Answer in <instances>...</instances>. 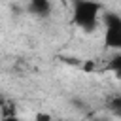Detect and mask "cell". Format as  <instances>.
I'll use <instances>...</instances> for the list:
<instances>
[{"mask_svg":"<svg viewBox=\"0 0 121 121\" xmlns=\"http://www.w3.org/2000/svg\"><path fill=\"white\" fill-rule=\"evenodd\" d=\"M100 17H102V6L98 2H95V0H76L74 2L72 21L85 34H93L98 28Z\"/></svg>","mask_w":121,"mask_h":121,"instance_id":"6da1fadb","label":"cell"},{"mask_svg":"<svg viewBox=\"0 0 121 121\" xmlns=\"http://www.w3.org/2000/svg\"><path fill=\"white\" fill-rule=\"evenodd\" d=\"M104 25V45L110 51H121V15L113 11L102 13Z\"/></svg>","mask_w":121,"mask_h":121,"instance_id":"7a4b0ae2","label":"cell"},{"mask_svg":"<svg viewBox=\"0 0 121 121\" xmlns=\"http://www.w3.org/2000/svg\"><path fill=\"white\" fill-rule=\"evenodd\" d=\"M53 11V4L51 0H28L26 2V13L34 15L38 19H45L49 17Z\"/></svg>","mask_w":121,"mask_h":121,"instance_id":"3957f363","label":"cell"},{"mask_svg":"<svg viewBox=\"0 0 121 121\" xmlns=\"http://www.w3.org/2000/svg\"><path fill=\"white\" fill-rule=\"evenodd\" d=\"M106 70L115 76V79H121V51H115L110 60L106 62Z\"/></svg>","mask_w":121,"mask_h":121,"instance_id":"277c9868","label":"cell"},{"mask_svg":"<svg viewBox=\"0 0 121 121\" xmlns=\"http://www.w3.org/2000/svg\"><path fill=\"white\" fill-rule=\"evenodd\" d=\"M0 121H25V119L19 117V115H15V113H4L0 117Z\"/></svg>","mask_w":121,"mask_h":121,"instance_id":"5b68a950","label":"cell"},{"mask_svg":"<svg viewBox=\"0 0 121 121\" xmlns=\"http://www.w3.org/2000/svg\"><path fill=\"white\" fill-rule=\"evenodd\" d=\"M34 121H51V113H45V112H40V113H36V117H34Z\"/></svg>","mask_w":121,"mask_h":121,"instance_id":"8992f818","label":"cell"},{"mask_svg":"<svg viewBox=\"0 0 121 121\" xmlns=\"http://www.w3.org/2000/svg\"><path fill=\"white\" fill-rule=\"evenodd\" d=\"M93 121H113V119H106V117H95Z\"/></svg>","mask_w":121,"mask_h":121,"instance_id":"52a82bcc","label":"cell"},{"mask_svg":"<svg viewBox=\"0 0 121 121\" xmlns=\"http://www.w3.org/2000/svg\"><path fill=\"white\" fill-rule=\"evenodd\" d=\"M0 108H2V106H0Z\"/></svg>","mask_w":121,"mask_h":121,"instance_id":"ba28073f","label":"cell"}]
</instances>
